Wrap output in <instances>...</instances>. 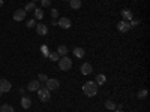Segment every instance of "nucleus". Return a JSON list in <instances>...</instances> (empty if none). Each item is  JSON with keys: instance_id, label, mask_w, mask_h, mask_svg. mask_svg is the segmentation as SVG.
<instances>
[{"instance_id": "obj_1", "label": "nucleus", "mask_w": 150, "mask_h": 112, "mask_svg": "<svg viewBox=\"0 0 150 112\" xmlns=\"http://www.w3.org/2000/svg\"><path fill=\"white\" fill-rule=\"evenodd\" d=\"M83 93L87 96V97H93L98 94V84L95 81H87L84 85H83Z\"/></svg>"}, {"instance_id": "obj_2", "label": "nucleus", "mask_w": 150, "mask_h": 112, "mask_svg": "<svg viewBox=\"0 0 150 112\" xmlns=\"http://www.w3.org/2000/svg\"><path fill=\"white\" fill-rule=\"evenodd\" d=\"M36 93H38V97H39V100H41V102H48L50 99H51V91H50L45 85L41 87V88L38 90Z\"/></svg>"}, {"instance_id": "obj_3", "label": "nucleus", "mask_w": 150, "mask_h": 112, "mask_svg": "<svg viewBox=\"0 0 150 112\" xmlns=\"http://www.w3.org/2000/svg\"><path fill=\"white\" fill-rule=\"evenodd\" d=\"M72 67V60L68 57V55H65V57H60L59 58V69L60 70H69Z\"/></svg>"}, {"instance_id": "obj_4", "label": "nucleus", "mask_w": 150, "mask_h": 112, "mask_svg": "<svg viewBox=\"0 0 150 112\" xmlns=\"http://www.w3.org/2000/svg\"><path fill=\"white\" fill-rule=\"evenodd\" d=\"M45 87H47L50 91H54V90H57L59 87H60V82H59V79H56V78H53V79L48 78V81L45 82Z\"/></svg>"}, {"instance_id": "obj_5", "label": "nucleus", "mask_w": 150, "mask_h": 112, "mask_svg": "<svg viewBox=\"0 0 150 112\" xmlns=\"http://www.w3.org/2000/svg\"><path fill=\"white\" fill-rule=\"evenodd\" d=\"M11 88H12V85L8 79H5V78L0 79V93H8Z\"/></svg>"}, {"instance_id": "obj_6", "label": "nucleus", "mask_w": 150, "mask_h": 112, "mask_svg": "<svg viewBox=\"0 0 150 112\" xmlns=\"http://www.w3.org/2000/svg\"><path fill=\"white\" fill-rule=\"evenodd\" d=\"M57 24H59V26H60L62 29H71V26H72V21H71L69 18H66V17H62V18H59Z\"/></svg>"}, {"instance_id": "obj_7", "label": "nucleus", "mask_w": 150, "mask_h": 112, "mask_svg": "<svg viewBox=\"0 0 150 112\" xmlns=\"http://www.w3.org/2000/svg\"><path fill=\"white\" fill-rule=\"evenodd\" d=\"M35 27H36V33H38V34H41V36H45V34H48V27L45 26L44 22H38Z\"/></svg>"}, {"instance_id": "obj_8", "label": "nucleus", "mask_w": 150, "mask_h": 112, "mask_svg": "<svg viewBox=\"0 0 150 112\" xmlns=\"http://www.w3.org/2000/svg\"><path fill=\"white\" fill-rule=\"evenodd\" d=\"M117 29H119V32H120V33H128V32L131 30V27H129V22L123 21V20L117 22Z\"/></svg>"}, {"instance_id": "obj_9", "label": "nucleus", "mask_w": 150, "mask_h": 112, "mask_svg": "<svg viewBox=\"0 0 150 112\" xmlns=\"http://www.w3.org/2000/svg\"><path fill=\"white\" fill-rule=\"evenodd\" d=\"M39 88H41V82L38 81V79H36V81H30V82L27 84V90L32 91V93H33V91H38Z\"/></svg>"}, {"instance_id": "obj_10", "label": "nucleus", "mask_w": 150, "mask_h": 112, "mask_svg": "<svg viewBox=\"0 0 150 112\" xmlns=\"http://www.w3.org/2000/svg\"><path fill=\"white\" fill-rule=\"evenodd\" d=\"M24 18H26V10L24 9H17L14 12V20L15 21H24Z\"/></svg>"}, {"instance_id": "obj_11", "label": "nucleus", "mask_w": 150, "mask_h": 112, "mask_svg": "<svg viewBox=\"0 0 150 112\" xmlns=\"http://www.w3.org/2000/svg\"><path fill=\"white\" fill-rule=\"evenodd\" d=\"M132 18H134V15H132V12H131L129 9H123V10H122V20H123V21L129 22Z\"/></svg>"}, {"instance_id": "obj_12", "label": "nucleus", "mask_w": 150, "mask_h": 112, "mask_svg": "<svg viewBox=\"0 0 150 112\" xmlns=\"http://www.w3.org/2000/svg\"><path fill=\"white\" fill-rule=\"evenodd\" d=\"M21 106H23L24 109H29V108L32 106V99H30L29 96H23V97H21Z\"/></svg>"}, {"instance_id": "obj_13", "label": "nucleus", "mask_w": 150, "mask_h": 112, "mask_svg": "<svg viewBox=\"0 0 150 112\" xmlns=\"http://www.w3.org/2000/svg\"><path fill=\"white\" fill-rule=\"evenodd\" d=\"M72 52H74V55L77 57V58H83V57L86 55V51H84L81 46H75V48L72 49Z\"/></svg>"}, {"instance_id": "obj_14", "label": "nucleus", "mask_w": 150, "mask_h": 112, "mask_svg": "<svg viewBox=\"0 0 150 112\" xmlns=\"http://www.w3.org/2000/svg\"><path fill=\"white\" fill-rule=\"evenodd\" d=\"M92 72H93V67H92L90 63H84V64H81V73H83V75H90Z\"/></svg>"}, {"instance_id": "obj_15", "label": "nucleus", "mask_w": 150, "mask_h": 112, "mask_svg": "<svg viewBox=\"0 0 150 112\" xmlns=\"http://www.w3.org/2000/svg\"><path fill=\"white\" fill-rule=\"evenodd\" d=\"M56 52L59 54V57H65V55H68V46H66V45H59Z\"/></svg>"}, {"instance_id": "obj_16", "label": "nucleus", "mask_w": 150, "mask_h": 112, "mask_svg": "<svg viewBox=\"0 0 150 112\" xmlns=\"http://www.w3.org/2000/svg\"><path fill=\"white\" fill-rule=\"evenodd\" d=\"M95 82H96L98 85H102V84H105V82H107V76H105L104 73H99V75H96Z\"/></svg>"}, {"instance_id": "obj_17", "label": "nucleus", "mask_w": 150, "mask_h": 112, "mask_svg": "<svg viewBox=\"0 0 150 112\" xmlns=\"http://www.w3.org/2000/svg\"><path fill=\"white\" fill-rule=\"evenodd\" d=\"M33 12H35V18H36V20H42V18H44V10H42L41 8H36Z\"/></svg>"}, {"instance_id": "obj_18", "label": "nucleus", "mask_w": 150, "mask_h": 112, "mask_svg": "<svg viewBox=\"0 0 150 112\" xmlns=\"http://www.w3.org/2000/svg\"><path fill=\"white\" fill-rule=\"evenodd\" d=\"M69 5L72 9H80L81 8V0H69Z\"/></svg>"}, {"instance_id": "obj_19", "label": "nucleus", "mask_w": 150, "mask_h": 112, "mask_svg": "<svg viewBox=\"0 0 150 112\" xmlns=\"http://www.w3.org/2000/svg\"><path fill=\"white\" fill-rule=\"evenodd\" d=\"M0 112H15V109L14 108H12L11 105H2V106H0Z\"/></svg>"}, {"instance_id": "obj_20", "label": "nucleus", "mask_w": 150, "mask_h": 112, "mask_svg": "<svg viewBox=\"0 0 150 112\" xmlns=\"http://www.w3.org/2000/svg\"><path fill=\"white\" fill-rule=\"evenodd\" d=\"M35 9H36L35 2H30V3H27L26 6H24V10H26V14H27V12H33Z\"/></svg>"}, {"instance_id": "obj_21", "label": "nucleus", "mask_w": 150, "mask_h": 112, "mask_svg": "<svg viewBox=\"0 0 150 112\" xmlns=\"http://www.w3.org/2000/svg\"><path fill=\"white\" fill-rule=\"evenodd\" d=\"M116 105H117V103H114L112 100H107V102H105V108H107V109H111V111L116 109Z\"/></svg>"}, {"instance_id": "obj_22", "label": "nucleus", "mask_w": 150, "mask_h": 112, "mask_svg": "<svg viewBox=\"0 0 150 112\" xmlns=\"http://www.w3.org/2000/svg\"><path fill=\"white\" fill-rule=\"evenodd\" d=\"M48 58L51 60V61H57L60 57H59V54H57V52H50V54H48Z\"/></svg>"}, {"instance_id": "obj_23", "label": "nucleus", "mask_w": 150, "mask_h": 112, "mask_svg": "<svg viewBox=\"0 0 150 112\" xmlns=\"http://www.w3.org/2000/svg\"><path fill=\"white\" fill-rule=\"evenodd\" d=\"M38 81H39L41 84H45L48 81V76H47V75H44V73H41L39 76H38Z\"/></svg>"}, {"instance_id": "obj_24", "label": "nucleus", "mask_w": 150, "mask_h": 112, "mask_svg": "<svg viewBox=\"0 0 150 112\" xmlns=\"http://www.w3.org/2000/svg\"><path fill=\"white\" fill-rule=\"evenodd\" d=\"M140 24V20H135V18H132L131 21H129V27L132 29V27H137Z\"/></svg>"}, {"instance_id": "obj_25", "label": "nucleus", "mask_w": 150, "mask_h": 112, "mask_svg": "<svg viewBox=\"0 0 150 112\" xmlns=\"http://www.w3.org/2000/svg\"><path fill=\"white\" fill-rule=\"evenodd\" d=\"M36 24H38V22H36V20H29V21L26 22V26H27L29 29H32V27H35V26H36Z\"/></svg>"}, {"instance_id": "obj_26", "label": "nucleus", "mask_w": 150, "mask_h": 112, "mask_svg": "<svg viewBox=\"0 0 150 112\" xmlns=\"http://www.w3.org/2000/svg\"><path fill=\"white\" fill-rule=\"evenodd\" d=\"M138 97H140V99H146V97H147V90H146V88L141 90V91L138 93Z\"/></svg>"}, {"instance_id": "obj_27", "label": "nucleus", "mask_w": 150, "mask_h": 112, "mask_svg": "<svg viewBox=\"0 0 150 112\" xmlns=\"http://www.w3.org/2000/svg\"><path fill=\"white\" fill-rule=\"evenodd\" d=\"M41 5H42L44 8H47V6L51 5V0H41Z\"/></svg>"}, {"instance_id": "obj_28", "label": "nucleus", "mask_w": 150, "mask_h": 112, "mask_svg": "<svg viewBox=\"0 0 150 112\" xmlns=\"http://www.w3.org/2000/svg\"><path fill=\"white\" fill-rule=\"evenodd\" d=\"M51 17H53V20H56L59 17V10L57 9H51Z\"/></svg>"}, {"instance_id": "obj_29", "label": "nucleus", "mask_w": 150, "mask_h": 112, "mask_svg": "<svg viewBox=\"0 0 150 112\" xmlns=\"http://www.w3.org/2000/svg\"><path fill=\"white\" fill-rule=\"evenodd\" d=\"M41 51H42V54H44L45 57H48L50 51H48V48H47V46H42V48H41Z\"/></svg>"}, {"instance_id": "obj_30", "label": "nucleus", "mask_w": 150, "mask_h": 112, "mask_svg": "<svg viewBox=\"0 0 150 112\" xmlns=\"http://www.w3.org/2000/svg\"><path fill=\"white\" fill-rule=\"evenodd\" d=\"M114 112H125L123 109H114Z\"/></svg>"}, {"instance_id": "obj_31", "label": "nucleus", "mask_w": 150, "mask_h": 112, "mask_svg": "<svg viewBox=\"0 0 150 112\" xmlns=\"http://www.w3.org/2000/svg\"><path fill=\"white\" fill-rule=\"evenodd\" d=\"M3 6V0H0V8H2Z\"/></svg>"}, {"instance_id": "obj_32", "label": "nucleus", "mask_w": 150, "mask_h": 112, "mask_svg": "<svg viewBox=\"0 0 150 112\" xmlns=\"http://www.w3.org/2000/svg\"><path fill=\"white\" fill-rule=\"evenodd\" d=\"M32 2H38V0H32Z\"/></svg>"}, {"instance_id": "obj_33", "label": "nucleus", "mask_w": 150, "mask_h": 112, "mask_svg": "<svg viewBox=\"0 0 150 112\" xmlns=\"http://www.w3.org/2000/svg\"><path fill=\"white\" fill-rule=\"evenodd\" d=\"M65 2H69V0H65Z\"/></svg>"}, {"instance_id": "obj_34", "label": "nucleus", "mask_w": 150, "mask_h": 112, "mask_svg": "<svg viewBox=\"0 0 150 112\" xmlns=\"http://www.w3.org/2000/svg\"><path fill=\"white\" fill-rule=\"evenodd\" d=\"M0 96H2V93H0Z\"/></svg>"}]
</instances>
